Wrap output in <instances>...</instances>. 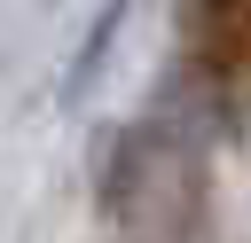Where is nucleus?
Returning <instances> with one entry per match:
<instances>
[{"mask_svg":"<svg viewBox=\"0 0 251 243\" xmlns=\"http://www.w3.org/2000/svg\"><path fill=\"white\" fill-rule=\"evenodd\" d=\"M94 196L118 243H212V165L204 141L173 118L118 125L102 141Z\"/></svg>","mask_w":251,"mask_h":243,"instance_id":"nucleus-1","label":"nucleus"},{"mask_svg":"<svg viewBox=\"0 0 251 243\" xmlns=\"http://www.w3.org/2000/svg\"><path fill=\"white\" fill-rule=\"evenodd\" d=\"M133 16V0H102V16H94V31L78 39V55H71V71H63V102H78L86 86H94V71H102V55H110V39H118V24Z\"/></svg>","mask_w":251,"mask_h":243,"instance_id":"nucleus-2","label":"nucleus"},{"mask_svg":"<svg viewBox=\"0 0 251 243\" xmlns=\"http://www.w3.org/2000/svg\"><path fill=\"white\" fill-rule=\"evenodd\" d=\"M235 8H251V0H235Z\"/></svg>","mask_w":251,"mask_h":243,"instance_id":"nucleus-3","label":"nucleus"}]
</instances>
